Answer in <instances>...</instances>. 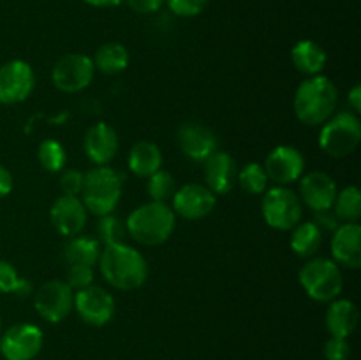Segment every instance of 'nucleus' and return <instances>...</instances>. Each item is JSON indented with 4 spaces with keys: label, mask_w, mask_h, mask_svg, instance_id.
<instances>
[{
    "label": "nucleus",
    "mask_w": 361,
    "mask_h": 360,
    "mask_svg": "<svg viewBox=\"0 0 361 360\" xmlns=\"http://www.w3.org/2000/svg\"><path fill=\"white\" fill-rule=\"evenodd\" d=\"M13 293L16 296H20V299H25V296H28L32 293V282L28 281V279L20 277V279H18L16 286H14Z\"/></svg>",
    "instance_id": "40"
},
{
    "label": "nucleus",
    "mask_w": 361,
    "mask_h": 360,
    "mask_svg": "<svg viewBox=\"0 0 361 360\" xmlns=\"http://www.w3.org/2000/svg\"><path fill=\"white\" fill-rule=\"evenodd\" d=\"M166 2L176 16L192 18L203 13L208 0H166Z\"/></svg>",
    "instance_id": "33"
},
{
    "label": "nucleus",
    "mask_w": 361,
    "mask_h": 360,
    "mask_svg": "<svg viewBox=\"0 0 361 360\" xmlns=\"http://www.w3.org/2000/svg\"><path fill=\"white\" fill-rule=\"evenodd\" d=\"M166 0H127L129 7L140 14H152L162 7Z\"/></svg>",
    "instance_id": "37"
},
{
    "label": "nucleus",
    "mask_w": 361,
    "mask_h": 360,
    "mask_svg": "<svg viewBox=\"0 0 361 360\" xmlns=\"http://www.w3.org/2000/svg\"><path fill=\"white\" fill-rule=\"evenodd\" d=\"M361 140L360 119L351 112L331 115L319 134V145L331 157H345L358 148Z\"/></svg>",
    "instance_id": "6"
},
{
    "label": "nucleus",
    "mask_w": 361,
    "mask_h": 360,
    "mask_svg": "<svg viewBox=\"0 0 361 360\" xmlns=\"http://www.w3.org/2000/svg\"><path fill=\"white\" fill-rule=\"evenodd\" d=\"M74 309L85 323L102 327L115 314V299L101 286L90 284L74 293Z\"/></svg>",
    "instance_id": "12"
},
{
    "label": "nucleus",
    "mask_w": 361,
    "mask_h": 360,
    "mask_svg": "<svg viewBox=\"0 0 361 360\" xmlns=\"http://www.w3.org/2000/svg\"><path fill=\"white\" fill-rule=\"evenodd\" d=\"M51 224L62 236H76L87 224V207L78 196L62 194L49 210Z\"/></svg>",
    "instance_id": "15"
},
{
    "label": "nucleus",
    "mask_w": 361,
    "mask_h": 360,
    "mask_svg": "<svg viewBox=\"0 0 361 360\" xmlns=\"http://www.w3.org/2000/svg\"><path fill=\"white\" fill-rule=\"evenodd\" d=\"M85 184V173L78 172V169H66L60 176V187H62L63 194L67 196H78L83 191Z\"/></svg>",
    "instance_id": "34"
},
{
    "label": "nucleus",
    "mask_w": 361,
    "mask_h": 360,
    "mask_svg": "<svg viewBox=\"0 0 361 360\" xmlns=\"http://www.w3.org/2000/svg\"><path fill=\"white\" fill-rule=\"evenodd\" d=\"M236 162L228 152L215 150L204 161V180L214 194H228L236 182Z\"/></svg>",
    "instance_id": "20"
},
{
    "label": "nucleus",
    "mask_w": 361,
    "mask_h": 360,
    "mask_svg": "<svg viewBox=\"0 0 361 360\" xmlns=\"http://www.w3.org/2000/svg\"><path fill=\"white\" fill-rule=\"evenodd\" d=\"M95 66L90 56L83 53H67L53 66L51 80L59 90L76 94L85 90L94 80Z\"/></svg>",
    "instance_id": "8"
},
{
    "label": "nucleus",
    "mask_w": 361,
    "mask_h": 360,
    "mask_svg": "<svg viewBox=\"0 0 361 360\" xmlns=\"http://www.w3.org/2000/svg\"><path fill=\"white\" fill-rule=\"evenodd\" d=\"M85 2L94 7H115L118 4H122L123 0H85Z\"/></svg>",
    "instance_id": "42"
},
{
    "label": "nucleus",
    "mask_w": 361,
    "mask_h": 360,
    "mask_svg": "<svg viewBox=\"0 0 361 360\" xmlns=\"http://www.w3.org/2000/svg\"><path fill=\"white\" fill-rule=\"evenodd\" d=\"M162 166V152L152 141H137L129 152V169L136 176L148 179Z\"/></svg>",
    "instance_id": "23"
},
{
    "label": "nucleus",
    "mask_w": 361,
    "mask_h": 360,
    "mask_svg": "<svg viewBox=\"0 0 361 360\" xmlns=\"http://www.w3.org/2000/svg\"><path fill=\"white\" fill-rule=\"evenodd\" d=\"M349 104H351V108L355 109L356 113L361 112V87L360 85L353 87L351 92H349Z\"/></svg>",
    "instance_id": "41"
},
{
    "label": "nucleus",
    "mask_w": 361,
    "mask_h": 360,
    "mask_svg": "<svg viewBox=\"0 0 361 360\" xmlns=\"http://www.w3.org/2000/svg\"><path fill=\"white\" fill-rule=\"evenodd\" d=\"M66 282L73 292L74 289L80 292V289L87 288V286L94 282V267H88V265H69Z\"/></svg>",
    "instance_id": "32"
},
{
    "label": "nucleus",
    "mask_w": 361,
    "mask_h": 360,
    "mask_svg": "<svg viewBox=\"0 0 361 360\" xmlns=\"http://www.w3.org/2000/svg\"><path fill=\"white\" fill-rule=\"evenodd\" d=\"M97 235L99 242H102L104 246H113V244L123 242V239H126L127 235V229L126 224H123L116 215L106 214L99 217Z\"/></svg>",
    "instance_id": "31"
},
{
    "label": "nucleus",
    "mask_w": 361,
    "mask_h": 360,
    "mask_svg": "<svg viewBox=\"0 0 361 360\" xmlns=\"http://www.w3.org/2000/svg\"><path fill=\"white\" fill-rule=\"evenodd\" d=\"M215 203H217L215 194L201 184H185L173 194V212L190 221L210 215Z\"/></svg>",
    "instance_id": "14"
},
{
    "label": "nucleus",
    "mask_w": 361,
    "mask_h": 360,
    "mask_svg": "<svg viewBox=\"0 0 361 360\" xmlns=\"http://www.w3.org/2000/svg\"><path fill=\"white\" fill-rule=\"evenodd\" d=\"M351 355V346H349L348 339L344 337H334L330 339L324 344V356L326 360H348Z\"/></svg>",
    "instance_id": "35"
},
{
    "label": "nucleus",
    "mask_w": 361,
    "mask_h": 360,
    "mask_svg": "<svg viewBox=\"0 0 361 360\" xmlns=\"http://www.w3.org/2000/svg\"><path fill=\"white\" fill-rule=\"evenodd\" d=\"M302 200L286 186H277L264 194L263 217L271 228L288 232L302 222Z\"/></svg>",
    "instance_id": "7"
},
{
    "label": "nucleus",
    "mask_w": 361,
    "mask_h": 360,
    "mask_svg": "<svg viewBox=\"0 0 361 360\" xmlns=\"http://www.w3.org/2000/svg\"><path fill=\"white\" fill-rule=\"evenodd\" d=\"M176 217L173 208L161 201H150L130 212L126 229L136 242L143 246H161L171 236Z\"/></svg>",
    "instance_id": "3"
},
{
    "label": "nucleus",
    "mask_w": 361,
    "mask_h": 360,
    "mask_svg": "<svg viewBox=\"0 0 361 360\" xmlns=\"http://www.w3.org/2000/svg\"><path fill=\"white\" fill-rule=\"evenodd\" d=\"M264 172L268 180H274L277 186H288L302 179L305 169V159L302 152L289 145H281L268 154L264 161Z\"/></svg>",
    "instance_id": "13"
},
{
    "label": "nucleus",
    "mask_w": 361,
    "mask_h": 360,
    "mask_svg": "<svg viewBox=\"0 0 361 360\" xmlns=\"http://www.w3.org/2000/svg\"><path fill=\"white\" fill-rule=\"evenodd\" d=\"M13 191V175L6 166L0 164V198L7 196Z\"/></svg>",
    "instance_id": "39"
},
{
    "label": "nucleus",
    "mask_w": 361,
    "mask_h": 360,
    "mask_svg": "<svg viewBox=\"0 0 361 360\" xmlns=\"http://www.w3.org/2000/svg\"><path fill=\"white\" fill-rule=\"evenodd\" d=\"M240 187L249 194H263L268 186V176L259 162H249L236 173Z\"/></svg>",
    "instance_id": "28"
},
{
    "label": "nucleus",
    "mask_w": 361,
    "mask_h": 360,
    "mask_svg": "<svg viewBox=\"0 0 361 360\" xmlns=\"http://www.w3.org/2000/svg\"><path fill=\"white\" fill-rule=\"evenodd\" d=\"M331 254L337 265L345 268L361 267V228L358 222H344L334 232Z\"/></svg>",
    "instance_id": "18"
},
{
    "label": "nucleus",
    "mask_w": 361,
    "mask_h": 360,
    "mask_svg": "<svg viewBox=\"0 0 361 360\" xmlns=\"http://www.w3.org/2000/svg\"><path fill=\"white\" fill-rule=\"evenodd\" d=\"M42 330L37 325L16 323L0 335V352L6 360H32L42 348Z\"/></svg>",
    "instance_id": "10"
},
{
    "label": "nucleus",
    "mask_w": 361,
    "mask_h": 360,
    "mask_svg": "<svg viewBox=\"0 0 361 360\" xmlns=\"http://www.w3.org/2000/svg\"><path fill=\"white\" fill-rule=\"evenodd\" d=\"M337 87L326 76H310L303 81L295 94V113L300 122L307 126H321L334 115L337 108Z\"/></svg>",
    "instance_id": "2"
},
{
    "label": "nucleus",
    "mask_w": 361,
    "mask_h": 360,
    "mask_svg": "<svg viewBox=\"0 0 361 360\" xmlns=\"http://www.w3.org/2000/svg\"><path fill=\"white\" fill-rule=\"evenodd\" d=\"M101 242L94 236H71L63 247V260L69 265L94 267L101 256Z\"/></svg>",
    "instance_id": "24"
},
{
    "label": "nucleus",
    "mask_w": 361,
    "mask_h": 360,
    "mask_svg": "<svg viewBox=\"0 0 361 360\" xmlns=\"http://www.w3.org/2000/svg\"><path fill=\"white\" fill-rule=\"evenodd\" d=\"M94 66L104 74H118L129 66V52L120 42H106L95 53Z\"/></svg>",
    "instance_id": "26"
},
{
    "label": "nucleus",
    "mask_w": 361,
    "mask_h": 360,
    "mask_svg": "<svg viewBox=\"0 0 361 360\" xmlns=\"http://www.w3.org/2000/svg\"><path fill=\"white\" fill-rule=\"evenodd\" d=\"M0 334H2V318H0Z\"/></svg>",
    "instance_id": "43"
},
{
    "label": "nucleus",
    "mask_w": 361,
    "mask_h": 360,
    "mask_svg": "<svg viewBox=\"0 0 361 360\" xmlns=\"http://www.w3.org/2000/svg\"><path fill=\"white\" fill-rule=\"evenodd\" d=\"M99 267L102 277L113 288L122 292L137 289L148 275V265L143 254L123 242L104 246L99 256Z\"/></svg>",
    "instance_id": "1"
},
{
    "label": "nucleus",
    "mask_w": 361,
    "mask_h": 360,
    "mask_svg": "<svg viewBox=\"0 0 361 360\" xmlns=\"http://www.w3.org/2000/svg\"><path fill=\"white\" fill-rule=\"evenodd\" d=\"M321 242H323V232L317 228L314 221L298 222L293 228L291 235V249L300 258H310L319 251Z\"/></svg>",
    "instance_id": "25"
},
{
    "label": "nucleus",
    "mask_w": 361,
    "mask_h": 360,
    "mask_svg": "<svg viewBox=\"0 0 361 360\" xmlns=\"http://www.w3.org/2000/svg\"><path fill=\"white\" fill-rule=\"evenodd\" d=\"M358 307L351 300H331L326 311V328L334 337L348 339L358 327Z\"/></svg>",
    "instance_id": "21"
},
{
    "label": "nucleus",
    "mask_w": 361,
    "mask_h": 360,
    "mask_svg": "<svg viewBox=\"0 0 361 360\" xmlns=\"http://www.w3.org/2000/svg\"><path fill=\"white\" fill-rule=\"evenodd\" d=\"M317 217H316V224L317 228L323 232V229H326V232H335V229L338 228V219L337 215L331 214V210H324V212H316Z\"/></svg>",
    "instance_id": "38"
},
{
    "label": "nucleus",
    "mask_w": 361,
    "mask_h": 360,
    "mask_svg": "<svg viewBox=\"0 0 361 360\" xmlns=\"http://www.w3.org/2000/svg\"><path fill=\"white\" fill-rule=\"evenodd\" d=\"M147 191L148 194H150L152 200L166 203V200L173 198V194H175L176 191L175 176L169 172H166V169H159L154 175L148 176Z\"/></svg>",
    "instance_id": "30"
},
{
    "label": "nucleus",
    "mask_w": 361,
    "mask_h": 360,
    "mask_svg": "<svg viewBox=\"0 0 361 360\" xmlns=\"http://www.w3.org/2000/svg\"><path fill=\"white\" fill-rule=\"evenodd\" d=\"M178 147L182 148L183 154L192 161L204 162L215 150H217V136L210 127L197 122H185L180 126L178 134Z\"/></svg>",
    "instance_id": "16"
},
{
    "label": "nucleus",
    "mask_w": 361,
    "mask_h": 360,
    "mask_svg": "<svg viewBox=\"0 0 361 360\" xmlns=\"http://www.w3.org/2000/svg\"><path fill=\"white\" fill-rule=\"evenodd\" d=\"M300 194L303 203L314 212L331 210L337 196V186L328 173L310 172L300 179Z\"/></svg>",
    "instance_id": "17"
},
{
    "label": "nucleus",
    "mask_w": 361,
    "mask_h": 360,
    "mask_svg": "<svg viewBox=\"0 0 361 360\" xmlns=\"http://www.w3.org/2000/svg\"><path fill=\"white\" fill-rule=\"evenodd\" d=\"M35 74L25 60H11L0 66V102L18 104L34 92Z\"/></svg>",
    "instance_id": "11"
},
{
    "label": "nucleus",
    "mask_w": 361,
    "mask_h": 360,
    "mask_svg": "<svg viewBox=\"0 0 361 360\" xmlns=\"http://www.w3.org/2000/svg\"><path fill=\"white\" fill-rule=\"evenodd\" d=\"M300 284L307 295L317 302H331L344 288V277L334 260L314 258L300 270Z\"/></svg>",
    "instance_id": "5"
},
{
    "label": "nucleus",
    "mask_w": 361,
    "mask_h": 360,
    "mask_svg": "<svg viewBox=\"0 0 361 360\" xmlns=\"http://www.w3.org/2000/svg\"><path fill=\"white\" fill-rule=\"evenodd\" d=\"M335 215L338 221L344 222H356L361 215V194L356 186H349L337 193L334 201Z\"/></svg>",
    "instance_id": "27"
},
{
    "label": "nucleus",
    "mask_w": 361,
    "mask_h": 360,
    "mask_svg": "<svg viewBox=\"0 0 361 360\" xmlns=\"http://www.w3.org/2000/svg\"><path fill=\"white\" fill-rule=\"evenodd\" d=\"M291 60L296 69L307 76H317L326 66V52L310 39L298 41L291 49Z\"/></svg>",
    "instance_id": "22"
},
{
    "label": "nucleus",
    "mask_w": 361,
    "mask_h": 360,
    "mask_svg": "<svg viewBox=\"0 0 361 360\" xmlns=\"http://www.w3.org/2000/svg\"><path fill=\"white\" fill-rule=\"evenodd\" d=\"M83 205L95 215L111 214L122 198V176L108 166H97L85 173Z\"/></svg>",
    "instance_id": "4"
},
{
    "label": "nucleus",
    "mask_w": 361,
    "mask_h": 360,
    "mask_svg": "<svg viewBox=\"0 0 361 360\" xmlns=\"http://www.w3.org/2000/svg\"><path fill=\"white\" fill-rule=\"evenodd\" d=\"M18 275L16 268L6 260H0V292L2 293H13L14 286H16Z\"/></svg>",
    "instance_id": "36"
},
{
    "label": "nucleus",
    "mask_w": 361,
    "mask_h": 360,
    "mask_svg": "<svg viewBox=\"0 0 361 360\" xmlns=\"http://www.w3.org/2000/svg\"><path fill=\"white\" fill-rule=\"evenodd\" d=\"M34 306L42 320L49 323H60L74 309V292L66 281L53 279L37 289Z\"/></svg>",
    "instance_id": "9"
},
{
    "label": "nucleus",
    "mask_w": 361,
    "mask_h": 360,
    "mask_svg": "<svg viewBox=\"0 0 361 360\" xmlns=\"http://www.w3.org/2000/svg\"><path fill=\"white\" fill-rule=\"evenodd\" d=\"M83 147L92 162L104 166L111 162L118 152V134L106 122L94 124L85 134Z\"/></svg>",
    "instance_id": "19"
},
{
    "label": "nucleus",
    "mask_w": 361,
    "mask_h": 360,
    "mask_svg": "<svg viewBox=\"0 0 361 360\" xmlns=\"http://www.w3.org/2000/svg\"><path fill=\"white\" fill-rule=\"evenodd\" d=\"M39 162H41L42 168L46 172H62L63 166H66L67 155H66V148L62 147V143L55 140H44L41 145H39V152H37Z\"/></svg>",
    "instance_id": "29"
}]
</instances>
